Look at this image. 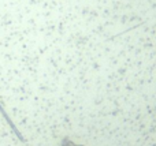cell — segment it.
Returning a JSON list of instances; mask_svg holds the SVG:
<instances>
[{
  "label": "cell",
  "instance_id": "1",
  "mask_svg": "<svg viewBox=\"0 0 156 146\" xmlns=\"http://www.w3.org/2000/svg\"><path fill=\"white\" fill-rule=\"evenodd\" d=\"M0 114H2V116L4 117V120H5V122H7V124L10 126V128H11V130H12V133L16 135V138H18L21 142H26V139L23 138V135H22V133L18 130V128H16V126L14 124V122H12V120H11V117L7 115V112H5V109H4V108H3V105H2V104H0Z\"/></svg>",
  "mask_w": 156,
  "mask_h": 146
}]
</instances>
